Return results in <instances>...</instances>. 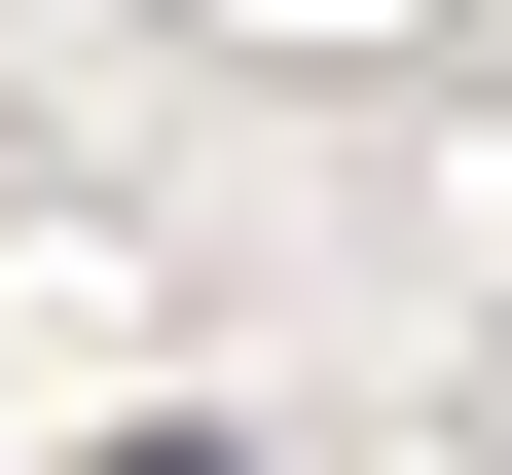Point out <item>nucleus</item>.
I'll return each mask as SVG.
<instances>
[{
  "label": "nucleus",
  "instance_id": "nucleus-1",
  "mask_svg": "<svg viewBox=\"0 0 512 475\" xmlns=\"http://www.w3.org/2000/svg\"><path fill=\"white\" fill-rule=\"evenodd\" d=\"M110 475H256V439H110Z\"/></svg>",
  "mask_w": 512,
  "mask_h": 475
}]
</instances>
